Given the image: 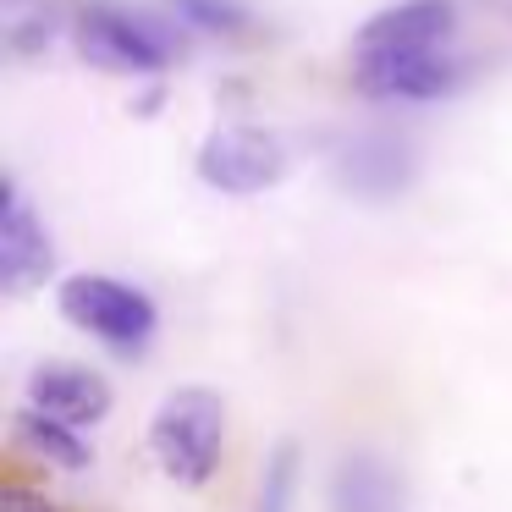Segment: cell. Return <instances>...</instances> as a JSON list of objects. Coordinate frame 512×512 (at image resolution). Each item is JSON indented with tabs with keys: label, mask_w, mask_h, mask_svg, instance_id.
<instances>
[{
	"label": "cell",
	"mask_w": 512,
	"mask_h": 512,
	"mask_svg": "<svg viewBox=\"0 0 512 512\" xmlns=\"http://www.w3.org/2000/svg\"><path fill=\"white\" fill-rule=\"evenodd\" d=\"M221 435H226V408L215 391L188 386L171 391L155 408V424H149V452L182 485H204L221 463Z\"/></svg>",
	"instance_id": "1"
},
{
	"label": "cell",
	"mask_w": 512,
	"mask_h": 512,
	"mask_svg": "<svg viewBox=\"0 0 512 512\" xmlns=\"http://www.w3.org/2000/svg\"><path fill=\"white\" fill-rule=\"evenodd\" d=\"M56 298H61V314H67L78 331L100 336L116 353H144L155 325H160L155 303L116 276H67Z\"/></svg>",
	"instance_id": "2"
},
{
	"label": "cell",
	"mask_w": 512,
	"mask_h": 512,
	"mask_svg": "<svg viewBox=\"0 0 512 512\" xmlns=\"http://www.w3.org/2000/svg\"><path fill=\"white\" fill-rule=\"evenodd\" d=\"M292 171V149L265 127H215L199 144V177L221 193H265Z\"/></svg>",
	"instance_id": "3"
},
{
	"label": "cell",
	"mask_w": 512,
	"mask_h": 512,
	"mask_svg": "<svg viewBox=\"0 0 512 512\" xmlns=\"http://www.w3.org/2000/svg\"><path fill=\"white\" fill-rule=\"evenodd\" d=\"M78 50L105 72H160L177 56V39L160 34L155 23L122 12L111 0H94L78 17Z\"/></svg>",
	"instance_id": "4"
},
{
	"label": "cell",
	"mask_w": 512,
	"mask_h": 512,
	"mask_svg": "<svg viewBox=\"0 0 512 512\" xmlns=\"http://www.w3.org/2000/svg\"><path fill=\"white\" fill-rule=\"evenodd\" d=\"M331 177L358 199H397L419 177V155L397 133H347L331 149Z\"/></svg>",
	"instance_id": "5"
},
{
	"label": "cell",
	"mask_w": 512,
	"mask_h": 512,
	"mask_svg": "<svg viewBox=\"0 0 512 512\" xmlns=\"http://www.w3.org/2000/svg\"><path fill=\"white\" fill-rule=\"evenodd\" d=\"M457 6L452 0H402L391 12L369 17L353 39V61H380V56H430L452 45Z\"/></svg>",
	"instance_id": "6"
},
{
	"label": "cell",
	"mask_w": 512,
	"mask_h": 512,
	"mask_svg": "<svg viewBox=\"0 0 512 512\" xmlns=\"http://www.w3.org/2000/svg\"><path fill=\"white\" fill-rule=\"evenodd\" d=\"M353 78L375 100H441V94L463 89L468 61L452 50H430V56H380V61H353Z\"/></svg>",
	"instance_id": "7"
},
{
	"label": "cell",
	"mask_w": 512,
	"mask_h": 512,
	"mask_svg": "<svg viewBox=\"0 0 512 512\" xmlns=\"http://www.w3.org/2000/svg\"><path fill=\"white\" fill-rule=\"evenodd\" d=\"M28 408L83 430V424H100L111 413V386L83 364H39L28 380Z\"/></svg>",
	"instance_id": "8"
},
{
	"label": "cell",
	"mask_w": 512,
	"mask_h": 512,
	"mask_svg": "<svg viewBox=\"0 0 512 512\" xmlns=\"http://www.w3.org/2000/svg\"><path fill=\"white\" fill-rule=\"evenodd\" d=\"M50 232L39 226V215L28 210L23 188H6V221H0V281L6 292H28L50 276Z\"/></svg>",
	"instance_id": "9"
},
{
	"label": "cell",
	"mask_w": 512,
	"mask_h": 512,
	"mask_svg": "<svg viewBox=\"0 0 512 512\" xmlns=\"http://www.w3.org/2000/svg\"><path fill=\"white\" fill-rule=\"evenodd\" d=\"M402 501H408V485L386 457L375 452L342 457V468L331 479V512H402Z\"/></svg>",
	"instance_id": "10"
},
{
	"label": "cell",
	"mask_w": 512,
	"mask_h": 512,
	"mask_svg": "<svg viewBox=\"0 0 512 512\" xmlns=\"http://www.w3.org/2000/svg\"><path fill=\"white\" fill-rule=\"evenodd\" d=\"M17 441L39 457V463H56V468H83L89 463V446L78 441V430L61 419H45V413L23 408L17 413Z\"/></svg>",
	"instance_id": "11"
},
{
	"label": "cell",
	"mask_w": 512,
	"mask_h": 512,
	"mask_svg": "<svg viewBox=\"0 0 512 512\" xmlns=\"http://www.w3.org/2000/svg\"><path fill=\"white\" fill-rule=\"evenodd\" d=\"M292 490H298V446L281 441L276 452H270V463H265L254 512H292Z\"/></svg>",
	"instance_id": "12"
},
{
	"label": "cell",
	"mask_w": 512,
	"mask_h": 512,
	"mask_svg": "<svg viewBox=\"0 0 512 512\" xmlns=\"http://www.w3.org/2000/svg\"><path fill=\"white\" fill-rule=\"evenodd\" d=\"M171 12L188 28H204V34H243L248 12L237 0H171Z\"/></svg>",
	"instance_id": "13"
},
{
	"label": "cell",
	"mask_w": 512,
	"mask_h": 512,
	"mask_svg": "<svg viewBox=\"0 0 512 512\" xmlns=\"http://www.w3.org/2000/svg\"><path fill=\"white\" fill-rule=\"evenodd\" d=\"M0 512H61L56 501H45L39 490H23V485H6V507Z\"/></svg>",
	"instance_id": "14"
},
{
	"label": "cell",
	"mask_w": 512,
	"mask_h": 512,
	"mask_svg": "<svg viewBox=\"0 0 512 512\" xmlns=\"http://www.w3.org/2000/svg\"><path fill=\"white\" fill-rule=\"evenodd\" d=\"M507 12H512V0H507Z\"/></svg>",
	"instance_id": "15"
}]
</instances>
